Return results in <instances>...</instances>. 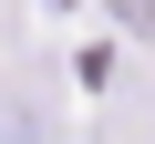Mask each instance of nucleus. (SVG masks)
I'll return each instance as SVG.
<instances>
[{
    "mask_svg": "<svg viewBox=\"0 0 155 144\" xmlns=\"http://www.w3.org/2000/svg\"><path fill=\"white\" fill-rule=\"evenodd\" d=\"M114 11H124V21H134V31H155V0H114Z\"/></svg>",
    "mask_w": 155,
    "mask_h": 144,
    "instance_id": "nucleus-1",
    "label": "nucleus"
}]
</instances>
